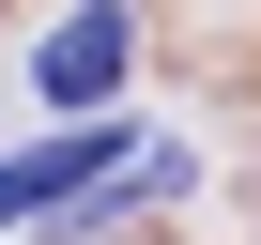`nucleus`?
Returning a JSON list of instances; mask_svg holds the SVG:
<instances>
[{"label": "nucleus", "instance_id": "f257e3e1", "mask_svg": "<svg viewBox=\"0 0 261 245\" xmlns=\"http://www.w3.org/2000/svg\"><path fill=\"white\" fill-rule=\"evenodd\" d=\"M139 77V16H123V0H77V16L31 46V92L62 107V122H108V92Z\"/></svg>", "mask_w": 261, "mask_h": 245}]
</instances>
